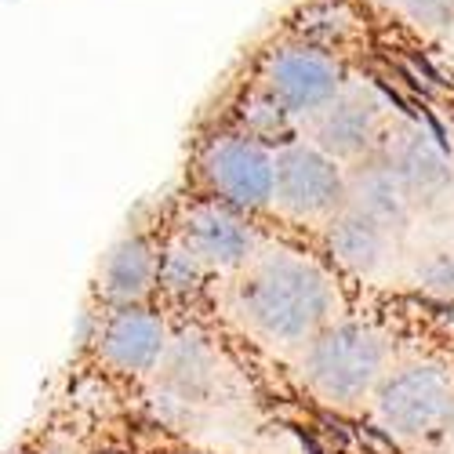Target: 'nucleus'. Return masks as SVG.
Instances as JSON below:
<instances>
[{
  "mask_svg": "<svg viewBox=\"0 0 454 454\" xmlns=\"http://www.w3.org/2000/svg\"><path fill=\"white\" fill-rule=\"evenodd\" d=\"M244 317L270 338L280 342H298L313 334L327 309L331 291L327 280L298 258H270L240 291Z\"/></svg>",
  "mask_w": 454,
  "mask_h": 454,
  "instance_id": "nucleus-1",
  "label": "nucleus"
},
{
  "mask_svg": "<svg viewBox=\"0 0 454 454\" xmlns=\"http://www.w3.org/2000/svg\"><path fill=\"white\" fill-rule=\"evenodd\" d=\"M262 91H270L291 117H317L346 91V69L313 41L277 44L262 59Z\"/></svg>",
  "mask_w": 454,
  "mask_h": 454,
  "instance_id": "nucleus-2",
  "label": "nucleus"
},
{
  "mask_svg": "<svg viewBox=\"0 0 454 454\" xmlns=\"http://www.w3.org/2000/svg\"><path fill=\"white\" fill-rule=\"evenodd\" d=\"M204 175L218 200L244 211L277 197V153H270V145L247 131L218 135L204 153Z\"/></svg>",
  "mask_w": 454,
  "mask_h": 454,
  "instance_id": "nucleus-3",
  "label": "nucleus"
},
{
  "mask_svg": "<svg viewBox=\"0 0 454 454\" xmlns=\"http://www.w3.org/2000/svg\"><path fill=\"white\" fill-rule=\"evenodd\" d=\"M382 360H386L382 342L371 331L356 324H342L334 331H324L309 346L306 371L320 393L334 400H356L371 389L378 371H382Z\"/></svg>",
  "mask_w": 454,
  "mask_h": 454,
  "instance_id": "nucleus-4",
  "label": "nucleus"
},
{
  "mask_svg": "<svg viewBox=\"0 0 454 454\" xmlns=\"http://www.w3.org/2000/svg\"><path fill=\"white\" fill-rule=\"evenodd\" d=\"M349 193V178L317 142H284L277 153V204L298 218L327 215Z\"/></svg>",
  "mask_w": 454,
  "mask_h": 454,
  "instance_id": "nucleus-5",
  "label": "nucleus"
},
{
  "mask_svg": "<svg viewBox=\"0 0 454 454\" xmlns=\"http://www.w3.org/2000/svg\"><path fill=\"white\" fill-rule=\"evenodd\" d=\"M382 422L400 436H429L454 419V386L436 367H407L378 396Z\"/></svg>",
  "mask_w": 454,
  "mask_h": 454,
  "instance_id": "nucleus-6",
  "label": "nucleus"
},
{
  "mask_svg": "<svg viewBox=\"0 0 454 454\" xmlns=\"http://www.w3.org/2000/svg\"><path fill=\"white\" fill-rule=\"evenodd\" d=\"M313 142L324 145L331 157L349 160L360 157L378 142V102L360 91V88H346L327 109H320L313 117Z\"/></svg>",
  "mask_w": 454,
  "mask_h": 454,
  "instance_id": "nucleus-7",
  "label": "nucleus"
},
{
  "mask_svg": "<svg viewBox=\"0 0 454 454\" xmlns=\"http://www.w3.org/2000/svg\"><path fill=\"white\" fill-rule=\"evenodd\" d=\"M102 353L124 371H145L153 367L164 353V324L135 306H124L113 313L102 331Z\"/></svg>",
  "mask_w": 454,
  "mask_h": 454,
  "instance_id": "nucleus-8",
  "label": "nucleus"
},
{
  "mask_svg": "<svg viewBox=\"0 0 454 454\" xmlns=\"http://www.w3.org/2000/svg\"><path fill=\"white\" fill-rule=\"evenodd\" d=\"M233 204H204L185 218V247L200 262H218V266H233L251 251L247 225L230 211Z\"/></svg>",
  "mask_w": 454,
  "mask_h": 454,
  "instance_id": "nucleus-9",
  "label": "nucleus"
},
{
  "mask_svg": "<svg viewBox=\"0 0 454 454\" xmlns=\"http://www.w3.org/2000/svg\"><path fill=\"white\" fill-rule=\"evenodd\" d=\"M346 200L353 204V211H364L367 218L382 222L386 230L400 225L407 218V185L396 178V171L382 160H371V164H360L356 175L349 178V193Z\"/></svg>",
  "mask_w": 454,
  "mask_h": 454,
  "instance_id": "nucleus-10",
  "label": "nucleus"
},
{
  "mask_svg": "<svg viewBox=\"0 0 454 454\" xmlns=\"http://www.w3.org/2000/svg\"><path fill=\"white\" fill-rule=\"evenodd\" d=\"M386 164L396 171V178L407 185L411 197L436 193V189L447 185V178H450L447 157L440 153V145L429 135H422V131L396 135L386 145Z\"/></svg>",
  "mask_w": 454,
  "mask_h": 454,
  "instance_id": "nucleus-11",
  "label": "nucleus"
},
{
  "mask_svg": "<svg viewBox=\"0 0 454 454\" xmlns=\"http://www.w3.org/2000/svg\"><path fill=\"white\" fill-rule=\"evenodd\" d=\"M386 233L389 230L382 222H374L364 211L349 207L342 218H334L327 240H331V251L338 254V262H346L349 270H364L367 273L386 254Z\"/></svg>",
  "mask_w": 454,
  "mask_h": 454,
  "instance_id": "nucleus-12",
  "label": "nucleus"
},
{
  "mask_svg": "<svg viewBox=\"0 0 454 454\" xmlns=\"http://www.w3.org/2000/svg\"><path fill=\"white\" fill-rule=\"evenodd\" d=\"M157 273H160V266H157L153 251L145 247V240L131 237L106 262V291L117 301H135L149 291V284H153Z\"/></svg>",
  "mask_w": 454,
  "mask_h": 454,
  "instance_id": "nucleus-13",
  "label": "nucleus"
},
{
  "mask_svg": "<svg viewBox=\"0 0 454 454\" xmlns=\"http://www.w3.org/2000/svg\"><path fill=\"white\" fill-rule=\"evenodd\" d=\"M407 22L422 29H447L454 26V0H386Z\"/></svg>",
  "mask_w": 454,
  "mask_h": 454,
  "instance_id": "nucleus-14",
  "label": "nucleus"
},
{
  "mask_svg": "<svg viewBox=\"0 0 454 454\" xmlns=\"http://www.w3.org/2000/svg\"><path fill=\"white\" fill-rule=\"evenodd\" d=\"M197 254L193 251H175V254H168L164 258V266H160V280L168 284V287H193V280H197Z\"/></svg>",
  "mask_w": 454,
  "mask_h": 454,
  "instance_id": "nucleus-15",
  "label": "nucleus"
}]
</instances>
